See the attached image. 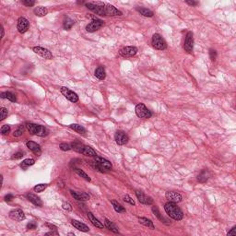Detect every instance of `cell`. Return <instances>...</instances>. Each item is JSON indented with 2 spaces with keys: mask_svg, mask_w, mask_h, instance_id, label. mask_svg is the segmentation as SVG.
Here are the masks:
<instances>
[{
  "mask_svg": "<svg viewBox=\"0 0 236 236\" xmlns=\"http://www.w3.org/2000/svg\"><path fill=\"white\" fill-rule=\"evenodd\" d=\"M164 210L170 218L175 220H181L184 217V213L181 209L174 203V202L169 201L164 205Z\"/></svg>",
  "mask_w": 236,
  "mask_h": 236,
  "instance_id": "obj_1",
  "label": "cell"
},
{
  "mask_svg": "<svg viewBox=\"0 0 236 236\" xmlns=\"http://www.w3.org/2000/svg\"><path fill=\"white\" fill-rule=\"evenodd\" d=\"M26 128L27 130L31 134L34 135V136H38V137H46L49 134V131L46 127L40 125H36L33 123H27L26 124Z\"/></svg>",
  "mask_w": 236,
  "mask_h": 236,
  "instance_id": "obj_2",
  "label": "cell"
},
{
  "mask_svg": "<svg viewBox=\"0 0 236 236\" xmlns=\"http://www.w3.org/2000/svg\"><path fill=\"white\" fill-rule=\"evenodd\" d=\"M135 112H136V114L138 115V117L141 119H148L151 117V112L143 104H137L136 108H135Z\"/></svg>",
  "mask_w": 236,
  "mask_h": 236,
  "instance_id": "obj_3",
  "label": "cell"
},
{
  "mask_svg": "<svg viewBox=\"0 0 236 236\" xmlns=\"http://www.w3.org/2000/svg\"><path fill=\"white\" fill-rule=\"evenodd\" d=\"M151 44H152V46L157 50H164L167 48V44H166L165 40L159 34V33L153 34Z\"/></svg>",
  "mask_w": 236,
  "mask_h": 236,
  "instance_id": "obj_4",
  "label": "cell"
},
{
  "mask_svg": "<svg viewBox=\"0 0 236 236\" xmlns=\"http://www.w3.org/2000/svg\"><path fill=\"white\" fill-rule=\"evenodd\" d=\"M60 90H61V93L65 96V98L66 100H69V102L74 103V104L79 102V96L73 90H69V88H66V87H61Z\"/></svg>",
  "mask_w": 236,
  "mask_h": 236,
  "instance_id": "obj_5",
  "label": "cell"
},
{
  "mask_svg": "<svg viewBox=\"0 0 236 236\" xmlns=\"http://www.w3.org/2000/svg\"><path fill=\"white\" fill-rule=\"evenodd\" d=\"M104 25V20L99 19H92L87 26H86V30L88 32H94L96 30H98L99 29H100Z\"/></svg>",
  "mask_w": 236,
  "mask_h": 236,
  "instance_id": "obj_6",
  "label": "cell"
},
{
  "mask_svg": "<svg viewBox=\"0 0 236 236\" xmlns=\"http://www.w3.org/2000/svg\"><path fill=\"white\" fill-rule=\"evenodd\" d=\"M193 32L192 31H188L186 33L185 36V44H184V49L191 54L193 52V48H194V37H193Z\"/></svg>",
  "mask_w": 236,
  "mask_h": 236,
  "instance_id": "obj_7",
  "label": "cell"
},
{
  "mask_svg": "<svg viewBox=\"0 0 236 236\" xmlns=\"http://www.w3.org/2000/svg\"><path fill=\"white\" fill-rule=\"evenodd\" d=\"M138 53V48L135 46H126L124 47L120 50L119 54L121 56L125 57V58H128V57H132L134 55H136Z\"/></svg>",
  "mask_w": 236,
  "mask_h": 236,
  "instance_id": "obj_8",
  "label": "cell"
},
{
  "mask_svg": "<svg viewBox=\"0 0 236 236\" xmlns=\"http://www.w3.org/2000/svg\"><path fill=\"white\" fill-rule=\"evenodd\" d=\"M32 51L34 52L35 54L39 55L40 56H42L43 58L44 59H52L53 57V55L52 53L46 49V48H44V47H41V46H35L32 48Z\"/></svg>",
  "mask_w": 236,
  "mask_h": 236,
  "instance_id": "obj_9",
  "label": "cell"
},
{
  "mask_svg": "<svg viewBox=\"0 0 236 236\" xmlns=\"http://www.w3.org/2000/svg\"><path fill=\"white\" fill-rule=\"evenodd\" d=\"M29 27H30V22L27 19H25L24 17H20L18 19L17 29L19 33H25L28 30Z\"/></svg>",
  "mask_w": 236,
  "mask_h": 236,
  "instance_id": "obj_10",
  "label": "cell"
},
{
  "mask_svg": "<svg viewBox=\"0 0 236 236\" xmlns=\"http://www.w3.org/2000/svg\"><path fill=\"white\" fill-rule=\"evenodd\" d=\"M114 139H115V142L122 146V145H125L128 142V136L124 132V131H117L114 135Z\"/></svg>",
  "mask_w": 236,
  "mask_h": 236,
  "instance_id": "obj_11",
  "label": "cell"
},
{
  "mask_svg": "<svg viewBox=\"0 0 236 236\" xmlns=\"http://www.w3.org/2000/svg\"><path fill=\"white\" fill-rule=\"evenodd\" d=\"M123 13L118 10L117 9H115L114 6L110 5V4H105L104 5V17L107 16H121Z\"/></svg>",
  "mask_w": 236,
  "mask_h": 236,
  "instance_id": "obj_12",
  "label": "cell"
},
{
  "mask_svg": "<svg viewBox=\"0 0 236 236\" xmlns=\"http://www.w3.org/2000/svg\"><path fill=\"white\" fill-rule=\"evenodd\" d=\"M9 218L12 219L13 220L16 221H22L23 220H25V214L24 212L19 210V209H16V210H12L9 212Z\"/></svg>",
  "mask_w": 236,
  "mask_h": 236,
  "instance_id": "obj_13",
  "label": "cell"
},
{
  "mask_svg": "<svg viewBox=\"0 0 236 236\" xmlns=\"http://www.w3.org/2000/svg\"><path fill=\"white\" fill-rule=\"evenodd\" d=\"M136 195H137L139 201L140 202L141 204H144V205H151V204L153 203V199H152L150 196L145 195L141 191L137 190V191H136Z\"/></svg>",
  "mask_w": 236,
  "mask_h": 236,
  "instance_id": "obj_14",
  "label": "cell"
},
{
  "mask_svg": "<svg viewBox=\"0 0 236 236\" xmlns=\"http://www.w3.org/2000/svg\"><path fill=\"white\" fill-rule=\"evenodd\" d=\"M165 196L169 201L174 202V203H177V202L182 201V195L175 191H167L166 194H165Z\"/></svg>",
  "mask_w": 236,
  "mask_h": 236,
  "instance_id": "obj_15",
  "label": "cell"
},
{
  "mask_svg": "<svg viewBox=\"0 0 236 236\" xmlns=\"http://www.w3.org/2000/svg\"><path fill=\"white\" fill-rule=\"evenodd\" d=\"M26 197L28 198V200L30 202H31L33 205H35L37 207H42L43 206V202H42L41 198L39 196H37L36 195L32 194V193H28L26 195Z\"/></svg>",
  "mask_w": 236,
  "mask_h": 236,
  "instance_id": "obj_16",
  "label": "cell"
},
{
  "mask_svg": "<svg viewBox=\"0 0 236 236\" xmlns=\"http://www.w3.org/2000/svg\"><path fill=\"white\" fill-rule=\"evenodd\" d=\"M70 194L75 199L79 201H86L90 199V195L85 192H76V191L70 190Z\"/></svg>",
  "mask_w": 236,
  "mask_h": 236,
  "instance_id": "obj_17",
  "label": "cell"
},
{
  "mask_svg": "<svg viewBox=\"0 0 236 236\" xmlns=\"http://www.w3.org/2000/svg\"><path fill=\"white\" fill-rule=\"evenodd\" d=\"M26 146L27 148H29L33 153H35L36 155L40 156L41 153H42V150H41V147L39 144H37L36 142H33V141H28L26 143Z\"/></svg>",
  "mask_w": 236,
  "mask_h": 236,
  "instance_id": "obj_18",
  "label": "cell"
},
{
  "mask_svg": "<svg viewBox=\"0 0 236 236\" xmlns=\"http://www.w3.org/2000/svg\"><path fill=\"white\" fill-rule=\"evenodd\" d=\"M94 160H95L96 162L100 163V165H103V166L105 168V169H107V170H111L112 167H113L112 163H111L108 160H106V159H104V158H103V157L95 156V157H94Z\"/></svg>",
  "mask_w": 236,
  "mask_h": 236,
  "instance_id": "obj_19",
  "label": "cell"
},
{
  "mask_svg": "<svg viewBox=\"0 0 236 236\" xmlns=\"http://www.w3.org/2000/svg\"><path fill=\"white\" fill-rule=\"evenodd\" d=\"M71 224H72L76 229H78L79 231H84V232H87V231H90V228H89L86 224L82 223L81 221L76 220H71Z\"/></svg>",
  "mask_w": 236,
  "mask_h": 236,
  "instance_id": "obj_20",
  "label": "cell"
},
{
  "mask_svg": "<svg viewBox=\"0 0 236 236\" xmlns=\"http://www.w3.org/2000/svg\"><path fill=\"white\" fill-rule=\"evenodd\" d=\"M95 77L100 79V80H104L106 77V74H105V69L103 66V65H100L98 66L96 70H95Z\"/></svg>",
  "mask_w": 236,
  "mask_h": 236,
  "instance_id": "obj_21",
  "label": "cell"
},
{
  "mask_svg": "<svg viewBox=\"0 0 236 236\" xmlns=\"http://www.w3.org/2000/svg\"><path fill=\"white\" fill-rule=\"evenodd\" d=\"M88 218H89V220L91 221V223L96 227V228H99V229H104V224L100 222L98 219H96L95 217H94V215L91 213V212H88Z\"/></svg>",
  "mask_w": 236,
  "mask_h": 236,
  "instance_id": "obj_22",
  "label": "cell"
},
{
  "mask_svg": "<svg viewBox=\"0 0 236 236\" xmlns=\"http://www.w3.org/2000/svg\"><path fill=\"white\" fill-rule=\"evenodd\" d=\"M139 222L140 223V224H142V225H144V226H146V227H148V228H150V229H155V226H154V224H153V222H152V220H150V219H147V218H143V217H141V218H139Z\"/></svg>",
  "mask_w": 236,
  "mask_h": 236,
  "instance_id": "obj_23",
  "label": "cell"
},
{
  "mask_svg": "<svg viewBox=\"0 0 236 236\" xmlns=\"http://www.w3.org/2000/svg\"><path fill=\"white\" fill-rule=\"evenodd\" d=\"M81 154H83L85 156H89V157H95V156H97L96 152L94 151V150L92 148H90L89 146H85V145H84V148L82 150V153Z\"/></svg>",
  "mask_w": 236,
  "mask_h": 236,
  "instance_id": "obj_24",
  "label": "cell"
},
{
  "mask_svg": "<svg viewBox=\"0 0 236 236\" xmlns=\"http://www.w3.org/2000/svg\"><path fill=\"white\" fill-rule=\"evenodd\" d=\"M104 224H105V227H106L108 230H110L111 231H113V232H114V233H119L118 228H117L111 220H109L108 219H105V220H104Z\"/></svg>",
  "mask_w": 236,
  "mask_h": 236,
  "instance_id": "obj_25",
  "label": "cell"
},
{
  "mask_svg": "<svg viewBox=\"0 0 236 236\" xmlns=\"http://www.w3.org/2000/svg\"><path fill=\"white\" fill-rule=\"evenodd\" d=\"M71 150H75L76 152H79V153H82V150L84 148V145L82 143H80L79 141H74L72 142L71 144Z\"/></svg>",
  "mask_w": 236,
  "mask_h": 236,
  "instance_id": "obj_26",
  "label": "cell"
},
{
  "mask_svg": "<svg viewBox=\"0 0 236 236\" xmlns=\"http://www.w3.org/2000/svg\"><path fill=\"white\" fill-rule=\"evenodd\" d=\"M151 210H152V212H153V214L161 221V222H163L164 224H169V222H167L168 220L164 218V217H162L161 216V214L160 213V211H159V210H158V208L156 207V206H153L152 207V209H151Z\"/></svg>",
  "mask_w": 236,
  "mask_h": 236,
  "instance_id": "obj_27",
  "label": "cell"
},
{
  "mask_svg": "<svg viewBox=\"0 0 236 236\" xmlns=\"http://www.w3.org/2000/svg\"><path fill=\"white\" fill-rule=\"evenodd\" d=\"M209 177H210V173H209V171L203 170V171H202V172L199 174V175H198V177H197V180H198L200 183H206V182L208 181Z\"/></svg>",
  "mask_w": 236,
  "mask_h": 236,
  "instance_id": "obj_28",
  "label": "cell"
},
{
  "mask_svg": "<svg viewBox=\"0 0 236 236\" xmlns=\"http://www.w3.org/2000/svg\"><path fill=\"white\" fill-rule=\"evenodd\" d=\"M0 96H1L2 99H8L9 100H10V102H12V103H15L16 100H17L16 96L12 92H9V91L2 92L1 94H0Z\"/></svg>",
  "mask_w": 236,
  "mask_h": 236,
  "instance_id": "obj_29",
  "label": "cell"
},
{
  "mask_svg": "<svg viewBox=\"0 0 236 236\" xmlns=\"http://www.w3.org/2000/svg\"><path fill=\"white\" fill-rule=\"evenodd\" d=\"M74 24H75V21H74L72 19H70L69 17H66V18L65 19V20H64L63 27H64L65 30H70V29L73 27Z\"/></svg>",
  "mask_w": 236,
  "mask_h": 236,
  "instance_id": "obj_30",
  "label": "cell"
},
{
  "mask_svg": "<svg viewBox=\"0 0 236 236\" xmlns=\"http://www.w3.org/2000/svg\"><path fill=\"white\" fill-rule=\"evenodd\" d=\"M47 13H48V9L44 7H37L34 9V14L38 17H44L47 15Z\"/></svg>",
  "mask_w": 236,
  "mask_h": 236,
  "instance_id": "obj_31",
  "label": "cell"
},
{
  "mask_svg": "<svg viewBox=\"0 0 236 236\" xmlns=\"http://www.w3.org/2000/svg\"><path fill=\"white\" fill-rule=\"evenodd\" d=\"M111 203H112V205H113L114 210L116 212H118V213H124V212H125V209L121 204H119L117 201L112 200Z\"/></svg>",
  "mask_w": 236,
  "mask_h": 236,
  "instance_id": "obj_32",
  "label": "cell"
},
{
  "mask_svg": "<svg viewBox=\"0 0 236 236\" xmlns=\"http://www.w3.org/2000/svg\"><path fill=\"white\" fill-rule=\"evenodd\" d=\"M69 127H70L71 129H73L74 131H76L77 133H79V134H85V133L87 132V130H86L85 127H83L82 125H78V124H72V125H69Z\"/></svg>",
  "mask_w": 236,
  "mask_h": 236,
  "instance_id": "obj_33",
  "label": "cell"
},
{
  "mask_svg": "<svg viewBox=\"0 0 236 236\" xmlns=\"http://www.w3.org/2000/svg\"><path fill=\"white\" fill-rule=\"evenodd\" d=\"M34 162H35V160H33V159H26V160H24L20 163V167L22 168L23 170H26L28 167H30V166L34 164Z\"/></svg>",
  "mask_w": 236,
  "mask_h": 236,
  "instance_id": "obj_34",
  "label": "cell"
},
{
  "mask_svg": "<svg viewBox=\"0 0 236 236\" xmlns=\"http://www.w3.org/2000/svg\"><path fill=\"white\" fill-rule=\"evenodd\" d=\"M138 11L141 14V15H143L144 17H149V18H150V17H152L153 15H154V13H153V11H151L150 9H145V8H139L138 9Z\"/></svg>",
  "mask_w": 236,
  "mask_h": 236,
  "instance_id": "obj_35",
  "label": "cell"
},
{
  "mask_svg": "<svg viewBox=\"0 0 236 236\" xmlns=\"http://www.w3.org/2000/svg\"><path fill=\"white\" fill-rule=\"evenodd\" d=\"M74 171H75V173H76L78 175H79L80 177L84 178L86 181L90 182V176H89V175H88L84 171H82L81 169H79V168H74Z\"/></svg>",
  "mask_w": 236,
  "mask_h": 236,
  "instance_id": "obj_36",
  "label": "cell"
},
{
  "mask_svg": "<svg viewBox=\"0 0 236 236\" xmlns=\"http://www.w3.org/2000/svg\"><path fill=\"white\" fill-rule=\"evenodd\" d=\"M91 165H92V167L94 168L95 170H97V171H99V172H100V173H105V172L108 171L107 169H105V168H104L103 165H100V163H98V162H96V161H92V162H91Z\"/></svg>",
  "mask_w": 236,
  "mask_h": 236,
  "instance_id": "obj_37",
  "label": "cell"
},
{
  "mask_svg": "<svg viewBox=\"0 0 236 236\" xmlns=\"http://www.w3.org/2000/svg\"><path fill=\"white\" fill-rule=\"evenodd\" d=\"M24 130H25L24 125H19V127L14 131L13 136H14L15 138H19V137L22 136V134L24 133Z\"/></svg>",
  "mask_w": 236,
  "mask_h": 236,
  "instance_id": "obj_38",
  "label": "cell"
},
{
  "mask_svg": "<svg viewBox=\"0 0 236 236\" xmlns=\"http://www.w3.org/2000/svg\"><path fill=\"white\" fill-rule=\"evenodd\" d=\"M46 187H47V185H46V184H40V185H37L36 186L33 187V190H34L35 192H37V193H41V192H43Z\"/></svg>",
  "mask_w": 236,
  "mask_h": 236,
  "instance_id": "obj_39",
  "label": "cell"
},
{
  "mask_svg": "<svg viewBox=\"0 0 236 236\" xmlns=\"http://www.w3.org/2000/svg\"><path fill=\"white\" fill-rule=\"evenodd\" d=\"M8 114H9V111H8L7 108L2 107L1 109H0V120L1 121H3L8 116Z\"/></svg>",
  "mask_w": 236,
  "mask_h": 236,
  "instance_id": "obj_40",
  "label": "cell"
},
{
  "mask_svg": "<svg viewBox=\"0 0 236 236\" xmlns=\"http://www.w3.org/2000/svg\"><path fill=\"white\" fill-rule=\"evenodd\" d=\"M59 148L61 150L63 151H69L71 150V145L70 144H67V143H61L59 145Z\"/></svg>",
  "mask_w": 236,
  "mask_h": 236,
  "instance_id": "obj_41",
  "label": "cell"
},
{
  "mask_svg": "<svg viewBox=\"0 0 236 236\" xmlns=\"http://www.w3.org/2000/svg\"><path fill=\"white\" fill-rule=\"evenodd\" d=\"M9 131H10V126H9V125H2L1 129H0V132H1V134H2V135H7V134H9Z\"/></svg>",
  "mask_w": 236,
  "mask_h": 236,
  "instance_id": "obj_42",
  "label": "cell"
},
{
  "mask_svg": "<svg viewBox=\"0 0 236 236\" xmlns=\"http://www.w3.org/2000/svg\"><path fill=\"white\" fill-rule=\"evenodd\" d=\"M21 3H22V5L27 6V7H32L35 4V2L33 1V0H23V1H21Z\"/></svg>",
  "mask_w": 236,
  "mask_h": 236,
  "instance_id": "obj_43",
  "label": "cell"
},
{
  "mask_svg": "<svg viewBox=\"0 0 236 236\" xmlns=\"http://www.w3.org/2000/svg\"><path fill=\"white\" fill-rule=\"evenodd\" d=\"M24 156V152L23 151H18L16 152L13 156H12V160H19Z\"/></svg>",
  "mask_w": 236,
  "mask_h": 236,
  "instance_id": "obj_44",
  "label": "cell"
},
{
  "mask_svg": "<svg viewBox=\"0 0 236 236\" xmlns=\"http://www.w3.org/2000/svg\"><path fill=\"white\" fill-rule=\"evenodd\" d=\"M62 207L66 211H72V206L69 203H67V202H64V203L62 204Z\"/></svg>",
  "mask_w": 236,
  "mask_h": 236,
  "instance_id": "obj_45",
  "label": "cell"
},
{
  "mask_svg": "<svg viewBox=\"0 0 236 236\" xmlns=\"http://www.w3.org/2000/svg\"><path fill=\"white\" fill-rule=\"evenodd\" d=\"M124 201L125 202H127V203H129L130 205H135V204H136V203H135V201L128 195H125V196H124Z\"/></svg>",
  "mask_w": 236,
  "mask_h": 236,
  "instance_id": "obj_46",
  "label": "cell"
},
{
  "mask_svg": "<svg viewBox=\"0 0 236 236\" xmlns=\"http://www.w3.org/2000/svg\"><path fill=\"white\" fill-rule=\"evenodd\" d=\"M210 57L211 59V61H215L216 57H217V52L214 49H210Z\"/></svg>",
  "mask_w": 236,
  "mask_h": 236,
  "instance_id": "obj_47",
  "label": "cell"
},
{
  "mask_svg": "<svg viewBox=\"0 0 236 236\" xmlns=\"http://www.w3.org/2000/svg\"><path fill=\"white\" fill-rule=\"evenodd\" d=\"M36 227H37V224H36V222H34V221H31V222H30V223L27 224V229L34 230V229H36Z\"/></svg>",
  "mask_w": 236,
  "mask_h": 236,
  "instance_id": "obj_48",
  "label": "cell"
},
{
  "mask_svg": "<svg viewBox=\"0 0 236 236\" xmlns=\"http://www.w3.org/2000/svg\"><path fill=\"white\" fill-rule=\"evenodd\" d=\"M227 235H228V236H230V235H233V236H235V235H236V227H235V226H233V227L231 229V231H228Z\"/></svg>",
  "mask_w": 236,
  "mask_h": 236,
  "instance_id": "obj_49",
  "label": "cell"
},
{
  "mask_svg": "<svg viewBox=\"0 0 236 236\" xmlns=\"http://www.w3.org/2000/svg\"><path fill=\"white\" fill-rule=\"evenodd\" d=\"M13 195H11V194H9V195H5V197H4V199H5V201H7V202H10L12 199H13Z\"/></svg>",
  "mask_w": 236,
  "mask_h": 236,
  "instance_id": "obj_50",
  "label": "cell"
},
{
  "mask_svg": "<svg viewBox=\"0 0 236 236\" xmlns=\"http://www.w3.org/2000/svg\"><path fill=\"white\" fill-rule=\"evenodd\" d=\"M188 5H190V6H197L198 5V2L197 1H193V0H192V1H191V0H186V1H185Z\"/></svg>",
  "mask_w": 236,
  "mask_h": 236,
  "instance_id": "obj_51",
  "label": "cell"
},
{
  "mask_svg": "<svg viewBox=\"0 0 236 236\" xmlns=\"http://www.w3.org/2000/svg\"><path fill=\"white\" fill-rule=\"evenodd\" d=\"M45 225H46L47 227H49L51 230H56V229H57V228H56L55 225H53V224H50V223H46Z\"/></svg>",
  "mask_w": 236,
  "mask_h": 236,
  "instance_id": "obj_52",
  "label": "cell"
},
{
  "mask_svg": "<svg viewBox=\"0 0 236 236\" xmlns=\"http://www.w3.org/2000/svg\"><path fill=\"white\" fill-rule=\"evenodd\" d=\"M57 185L59 186V187H61V188H63L65 185H64V182L62 181V180H60V181H58V183H57Z\"/></svg>",
  "mask_w": 236,
  "mask_h": 236,
  "instance_id": "obj_53",
  "label": "cell"
},
{
  "mask_svg": "<svg viewBox=\"0 0 236 236\" xmlns=\"http://www.w3.org/2000/svg\"><path fill=\"white\" fill-rule=\"evenodd\" d=\"M54 234H55V235H58V233H57L56 231H50V232H47L45 235H54Z\"/></svg>",
  "mask_w": 236,
  "mask_h": 236,
  "instance_id": "obj_54",
  "label": "cell"
},
{
  "mask_svg": "<svg viewBox=\"0 0 236 236\" xmlns=\"http://www.w3.org/2000/svg\"><path fill=\"white\" fill-rule=\"evenodd\" d=\"M1 31H2V35H1V38H4V34H5V32H4V29H3V28H2V30H1Z\"/></svg>",
  "mask_w": 236,
  "mask_h": 236,
  "instance_id": "obj_55",
  "label": "cell"
}]
</instances>
